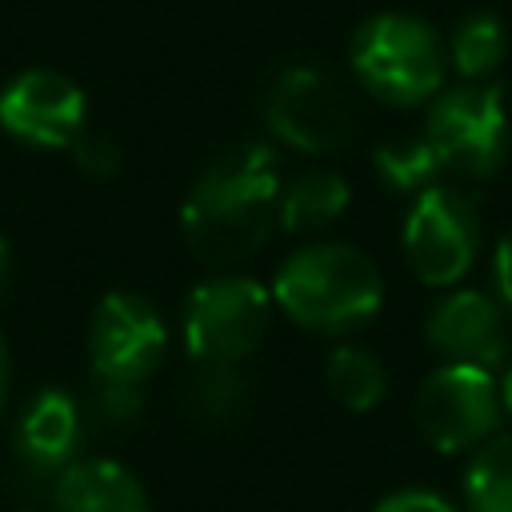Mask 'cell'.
I'll list each match as a JSON object with an SVG mask.
<instances>
[{
	"label": "cell",
	"mask_w": 512,
	"mask_h": 512,
	"mask_svg": "<svg viewBox=\"0 0 512 512\" xmlns=\"http://www.w3.org/2000/svg\"><path fill=\"white\" fill-rule=\"evenodd\" d=\"M272 308V288L240 272H220L196 284L180 316L188 356L196 364H244L268 336Z\"/></svg>",
	"instance_id": "277c9868"
},
{
	"label": "cell",
	"mask_w": 512,
	"mask_h": 512,
	"mask_svg": "<svg viewBox=\"0 0 512 512\" xmlns=\"http://www.w3.org/2000/svg\"><path fill=\"white\" fill-rule=\"evenodd\" d=\"M56 512H148L140 480L108 456H76L48 488Z\"/></svg>",
	"instance_id": "4fadbf2b"
},
{
	"label": "cell",
	"mask_w": 512,
	"mask_h": 512,
	"mask_svg": "<svg viewBox=\"0 0 512 512\" xmlns=\"http://www.w3.org/2000/svg\"><path fill=\"white\" fill-rule=\"evenodd\" d=\"M8 376H12V360H8V344L0 336V408H4V392H8Z\"/></svg>",
	"instance_id": "cb8c5ba5"
},
{
	"label": "cell",
	"mask_w": 512,
	"mask_h": 512,
	"mask_svg": "<svg viewBox=\"0 0 512 512\" xmlns=\"http://www.w3.org/2000/svg\"><path fill=\"white\" fill-rule=\"evenodd\" d=\"M424 336L448 364H476L492 372L504 356V312L488 292L456 288L432 304Z\"/></svg>",
	"instance_id": "7c38bea8"
},
{
	"label": "cell",
	"mask_w": 512,
	"mask_h": 512,
	"mask_svg": "<svg viewBox=\"0 0 512 512\" xmlns=\"http://www.w3.org/2000/svg\"><path fill=\"white\" fill-rule=\"evenodd\" d=\"M372 512H456L444 496L436 492H424V488H400V492H388Z\"/></svg>",
	"instance_id": "7402d4cb"
},
{
	"label": "cell",
	"mask_w": 512,
	"mask_h": 512,
	"mask_svg": "<svg viewBox=\"0 0 512 512\" xmlns=\"http://www.w3.org/2000/svg\"><path fill=\"white\" fill-rule=\"evenodd\" d=\"M72 156H76V168L84 176H92V180H112L120 172V164H124L120 144L112 136H104V132H80L76 144H72Z\"/></svg>",
	"instance_id": "44dd1931"
},
{
	"label": "cell",
	"mask_w": 512,
	"mask_h": 512,
	"mask_svg": "<svg viewBox=\"0 0 512 512\" xmlns=\"http://www.w3.org/2000/svg\"><path fill=\"white\" fill-rule=\"evenodd\" d=\"M264 124L280 144L324 156L348 144L356 128V108L348 88L332 72L316 64H292L264 92Z\"/></svg>",
	"instance_id": "8992f818"
},
{
	"label": "cell",
	"mask_w": 512,
	"mask_h": 512,
	"mask_svg": "<svg viewBox=\"0 0 512 512\" xmlns=\"http://www.w3.org/2000/svg\"><path fill=\"white\" fill-rule=\"evenodd\" d=\"M444 52L468 84H484L508 56V28L496 12H468L464 20H456Z\"/></svg>",
	"instance_id": "9a60e30c"
},
{
	"label": "cell",
	"mask_w": 512,
	"mask_h": 512,
	"mask_svg": "<svg viewBox=\"0 0 512 512\" xmlns=\"http://www.w3.org/2000/svg\"><path fill=\"white\" fill-rule=\"evenodd\" d=\"M168 348L160 312L136 292H108L88 324V364L96 380L144 384Z\"/></svg>",
	"instance_id": "9c48e42d"
},
{
	"label": "cell",
	"mask_w": 512,
	"mask_h": 512,
	"mask_svg": "<svg viewBox=\"0 0 512 512\" xmlns=\"http://www.w3.org/2000/svg\"><path fill=\"white\" fill-rule=\"evenodd\" d=\"M468 512H512V436L488 440L464 472Z\"/></svg>",
	"instance_id": "ac0fdd59"
},
{
	"label": "cell",
	"mask_w": 512,
	"mask_h": 512,
	"mask_svg": "<svg viewBox=\"0 0 512 512\" xmlns=\"http://www.w3.org/2000/svg\"><path fill=\"white\" fill-rule=\"evenodd\" d=\"M376 176L392 188V192H424L436 184V176L444 172L436 152L428 148L424 136H400V140H384L372 156Z\"/></svg>",
	"instance_id": "d6986e66"
},
{
	"label": "cell",
	"mask_w": 512,
	"mask_h": 512,
	"mask_svg": "<svg viewBox=\"0 0 512 512\" xmlns=\"http://www.w3.org/2000/svg\"><path fill=\"white\" fill-rule=\"evenodd\" d=\"M348 180L332 168H308L280 188L276 224L284 232H320L348 208Z\"/></svg>",
	"instance_id": "5bb4252c"
},
{
	"label": "cell",
	"mask_w": 512,
	"mask_h": 512,
	"mask_svg": "<svg viewBox=\"0 0 512 512\" xmlns=\"http://www.w3.org/2000/svg\"><path fill=\"white\" fill-rule=\"evenodd\" d=\"M188 408L204 424H228L248 408V376L240 364H196L188 380Z\"/></svg>",
	"instance_id": "e0dca14e"
},
{
	"label": "cell",
	"mask_w": 512,
	"mask_h": 512,
	"mask_svg": "<svg viewBox=\"0 0 512 512\" xmlns=\"http://www.w3.org/2000/svg\"><path fill=\"white\" fill-rule=\"evenodd\" d=\"M84 116L88 100L64 72L28 68L0 88V128L28 148H72Z\"/></svg>",
	"instance_id": "30bf717a"
},
{
	"label": "cell",
	"mask_w": 512,
	"mask_h": 512,
	"mask_svg": "<svg viewBox=\"0 0 512 512\" xmlns=\"http://www.w3.org/2000/svg\"><path fill=\"white\" fill-rule=\"evenodd\" d=\"M500 404L512 412V368L504 372V380H500Z\"/></svg>",
	"instance_id": "484cf974"
},
{
	"label": "cell",
	"mask_w": 512,
	"mask_h": 512,
	"mask_svg": "<svg viewBox=\"0 0 512 512\" xmlns=\"http://www.w3.org/2000/svg\"><path fill=\"white\" fill-rule=\"evenodd\" d=\"M324 380H328V392L348 412H372L384 400V392H388L384 364L368 348H356V344H340V348L328 352Z\"/></svg>",
	"instance_id": "2e32d148"
},
{
	"label": "cell",
	"mask_w": 512,
	"mask_h": 512,
	"mask_svg": "<svg viewBox=\"0 0 512 512\" xmlns=\"http://www.w3.org/2000/svg\"><path fill=\"white\" fill-rule=\"evenodd\" d=\"M280 188V164L268 144H232L208 160L180 208L188 252L212 268H236L252 260L276 228Z\"/></svg>",
	"instance_id": "6da1fadb"
},
{
	"label": "cell",
	"mask_w": 512,
	"mask_h": 512,
	"mask_svg": "<svg viewBox=\"0 0 512 512\" xmlns=\"http://www.w3.org/2000/svg\"><path fill=\"white\" fill-rule=\"evenodd\" d=\"M348 64L376 100L416 108L440 92L448 52L428 20L412 12H376L352 32Z\"/></svg>",
	"instance_id": "3957f363"
},
{
	"label": "cell",
	"mask_w": 512,
	"mask_h": 512,
	"mask_svg": "<svg viewBox=\"0 0 512 512\" xmlns=\"http://www.w3.org/2000/svg\"><path fill=\"white\" fill-rule=\"evenodd\" d=\"M492 276H496V296H500V304H504L508 316H512V232H504L500 244H496Z\"/></svg>",
	"instance_id": "603a6c76"
},
{
	"label": "cell",
	"mask_w": 512,
	"mask_h": 512,
	"mask_svg": "<svg viewBox=\"0 0 512 512\" xmlns=\"http://www.w3.org/2000/svg\"><path fill=\"white\" fill-rule=\"evenodd\" d=\"M272 300L292 324L320 336H344L380 312L384 280L360 248L320 240L304 244L276 268Z\"/></svg>",
	"instance_id": "7a4b0ae2"
},
{
	"label": "cell",
	"mask_w": 512,
	"mask_h": 512,
	"mask_svg": "<svg viewBox=\"0 0 512 512\" xmlns=\"http://www.w3.org/2000/svg\"><path fill=\"white\" fill-rule=\"evenodd\" d=\"M84 404L64 388H40L16 416L12 448L16 468L24 480H52L76 460V448L84 440Z\"/></svg>",
	"instance_id": "8fae6325"
},
{
	"label": "cell",
	"mask_w": 512,
	"mask_h": 512,
	"mask_svg": "<svg viewBox=\"0 0 512 512\" xmlns=\"http://www.w3.org/2000/svg\"><path fill=\"white\" fill-rule=\"evenodd\" d=\"M100 428H132L144 416V384H112V380H96L92 392V412H88Z\"/></svg>",
	"instance_id": "ffe728a7"
},
{
	"label": "cell",
	"mask_w": 512,
	"mask_h": 512,
	"mask_svg": "<svg viewBox=\"0 0 512 512\" xmlns=\"http://www.w3.org/2000/svg\"><path fill=\"white\" fill-rule=\"evenodd\" d=\"M400 240H404L408 268L424 284L448 288L476 260V248H480L476 204L448 184H432L412 200Z\"/></svg>",
	"instance_id": "52a82bcc"
},
{
	"label": "cell",
	"mask_w": 512,
	"mask_h": 512,
	"mask_svg": "<svg viewBox=\"0 0 512 512\" xmlns=\"http://www.w3.org/2000/svg\"><path fill=\"white\" fill-rule=\"evenodd\" d=\"M424 140L444 172L484 180L508 156V112L492 84H456L440 92L424 116Z\"/></svg>",
	"instance_id": "5b68a950"
},
{
	"label": "cell",
	"mask_w": 512,
	"mask_h": 512,
	"mask_svg": "<svg viewBox=\"0 0 512 512\" xmlns=\"http://www.w3.org/2000/svg\"><path fill=\"white\" fill-rule=\"evenodd\" d=\"M496 412V380L476 364H444L416 392V428L436 452H460L488 440Z\"/></svg>",
	"instance_id": "ba28073f"
},
{
	"label": "cell",
	"mask_w": 512,
	"mask_h": 512,
	"mask_svg": "<svg viewBox=\"0 0 512 512\" xmlns=\"http://www.w3.org/2000/svg\"><path fill=\"white\" fill-rule=\"evenodd\" d=\"M8 264H12V256H8V240L0 236V292H4V284H8Z\"/></svg>",
	"instance_id": "d4e9b609"
}]
</instances>
